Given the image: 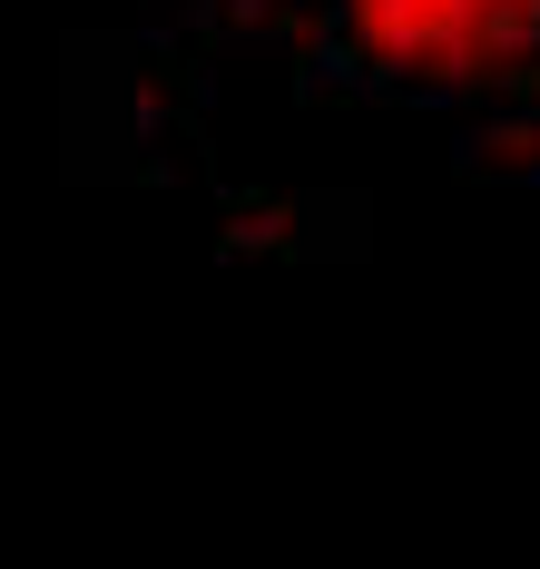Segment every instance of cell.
Returning <instances> with one entry per match:
<instances>
[{
	"label": "cell",
	"instance_id": "1",
	"mask_svg": "<svg viewBox=\"0 0 540 569\" xmlns=\"http://www.w3.org/2000/svg\"><path fill=\"white\" fill-rule=\"evenodd\" d=\"M286 69L373 109H540V0H286Z\"/></svg>",
	"mask_w": 540,
	"mask_h": 569
}]
</instances>
